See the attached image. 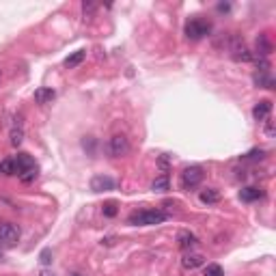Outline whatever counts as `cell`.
I'll list each match as a JSON object with an SVG mask.
<instances>
[{"label":"cell","mask_w":276,"mask_h":276,"mask_svg":"<svg viewBox=\"0 0 276 276\" xmlns=\"http://www.w3.org/2000/svg\"><path fill=\"white\" fill-rule=\"evenodd\" d=\"M13 162H16V173L20 175L22 184H33V181L37 179L39 169H37V164H35V160L28 156V154L20 151V154L13 158Z\"/></svg>","instance_id":"1"},{"label":"cell","mask_w":276,"mask_h":276,"mask_svg":"<svg viewBox=\"0 0 276 276\" xmlns=\"http://www.w3.org/2000/svg\"><path fill=\"white\" fill-rule=\"evenodd\" d=\"M166 216L162 209H141V212H134L132 216L127 218L129 224H134V227H151V224H160L166 220Z\"/></svg>","instance_id":"2"},{"label":"cell","mask_w":276,"mask_h":276,"mask_svg":"<svg viewBox=\"0 0 276 276\" xmlns=\"http://www.w3.org/2000/svg\"><path fill=\"white\" fill-rule=\"evenodd\" d=\"M203 177H205V171L201 166H188V169L181 171V177H179V184L184 190H192V188L201 186Z\"/></svg>","instance_id":"3"},{"label":"cell","mask_w":276,"mask_h":276,"mask_svg":"<svg viewBox=\"0 0 276 276\" xmlns=\"http://www.w3.org/2000/svg\"><path fill=\"white\" fill-rule=\"evenodd\" d=\"M104 149H106L108 158H123V156H127V151H129V143L123 134H114L106 141Z\"/></svg>","instance_id":"4"},{"label":"cell","mask_w":276,"mask_h":276,"mask_svg":"<svg viewBox=\"0 0 276 276\" xmlns=\"http://www.w3.org/2000/svg\"><path fill=\"white\" fill-rule=\"evenodd\" d=\"M20 242V227L13 222H0V246H16Z\"/></svg>","instance_id":"5"},{"label":"cell","mask_w":276,"mask_h":276,"mask_svg":"<svg viewBox=\"0 0 276 276\" xmlns=\"http://www.w3.org/2000/svg\"><path fill=\"white\" fill-rule=\"evenodd\" d=\"M209 31H212L209 22H203V20H190L186 24V37L192 39V41L203 39L205 35H209Z\"/></svg>","instance_id":"6"},{"label":"cell","mask_w":276,"mask_h":276,"mask_svg":"<svg viewBox=\"0 0 276 276\" xmlns=\"http://www.w3.org/2000/svg\"><path fill=\"white\" fill-rule=\"evenodd\" d=\"M229 50H231V56H233V61H237V63H248V61H252V52L244 46L242 39L233 37V43H231Z\"/></svg>","instance_id":"7"},{"label":"cell","mask_w":276,"mask_h":276,"mask_svg":"<svg viewBox=\"0 0 276 276\" xmlns=\"http://www.w3.org/2000/svg\"><path fill=\"white\" fill-rule=\"evenodd\" d=\"M117 188V181L108 175H95L91 179V190L93 192H108V190H114Z\"/></svg>","instance_id":"8"},{"label":"cell","mask_w":276,"mask_h":276,"mask_svg":"<svg viewBox=\"0 0 276 276\" xmlns=\"http://www.w3.org/2000/svg\"><path fill=\"white\" fill-rule=\"evenodd\" d=\"M270 112H272V101L270 99H261L259 104L252 108V117H255V121H267V117H270Z\"/></svg>","instance_id":"9"},{"label":"cell","mask_w":276,"mask_h":276,"mask_svg":"<svg viewBox=\"0 0 276 276\" xmlns=\"http://www.w3.org/2000/svg\"><path fill=\"white\" fill-rule=\"evenodd\" d=\"M205 263V257L199 255V252H186L184 257H181V265L186 267V270H197Z\"/></svg>","instance_id":"10"},{"label":"cell","mask_w":276,"mask_h":276,"mask_svg":"<svg viewBox=\"0 0 276 276\" xmlns=\"http://www.w3.org/2000/svg\"><path fill=\"white\" fill-rule=\"evenodd\" d=\"M197 244H199V237L194 233H190V231H181L177 235V246L181 250H192Z\"/></svg>","instance_id":"11"},{"label":"cell","mask_w":276,"mask_h":276,"mask_svg":"<svg viewBox=\"0 0 276 276\" xmlns=\"http://www.w3.org/2000/svg\"><path fill=\"white\" fill-rule=\"evenodd\" d=\"M9 143H11V147H20V145L24 143V123H22V117L16 119V123H13Z\"/></svg>","instance_id":"12"},{"label":"cell","mask_w":276,"mask_h":276,"mask_svg":"<svg viewBox=\"0 0 276 276\" xmlns=\"http://www.w3.org/2000/svg\"><path fill=\"white\" fill-rule=\"evenodd\" d=\"M252 80H255V84L261 86V89H274V80L270 76V69H259L255 76H252Z\"/></svg>","instance_id":"13"},{"label":"cell","mask_w":276,"mask_h":276,"mask_svg":"<svg viewBox=\"0 0 276 276\" xmlns=\"http://www.w3.org/2000/svg\"><path fill=\"white\" fill-rule=\"evenodd\" d=\"M239 199H242L244 203H255V201H259V199H263V190H259V188H252V186L242 188V190H239Z\"/></svg>","instance_id":"14"},{"label":"cell","mask_w":276,"mask_h":276,"mask_svg":"<svg viewBox=\"0 0 276 276\" xmlns=\"http://www.w3.org/2000/svg\"><path fill=\"white\" fill-rule=\"evenodd\" d=\"M255 48H257V54L261 56V59H265V56L272 52V43H270V39H267V35H259L257 41H255Z\"/></svg>","instance_id":"15"},{"label":"cell","mask_w":276,"mask_h":276,"mask_svg":"<svg viewBox=\"0 0 276 276\" xmlns=\"http://www.w3.org/2000/svg\"><path fill=\"white\" fill-rule=\"evenodd\" d=\"M54 97H56L54 89H46V86H43V89L35 91V101H37V104H50Z\"/></svg>","instance_id":"16"},{"label":"cell","mask_w":276,"mask_h":276,"mask_svg":"<svg viewBox=\"0 0 276 276\" xmlns=\"http://www.w3.org/2000/svg\"><path fill=\"white\" fill-rule=\"evenodd\" d=\"M201 203H205V205H214V203L220 201V192L216 190V188H207V190L201 192Z\"/></svg>","instance_id":"17"},{"label":"cell","mask_w":276,"mask_h":276,"mask_svg":"<svg viewBox=\"0 0 276 276\" xmlns=\"http://www.w3.org/2000/svg\"><path fill=\"white\" fill-rule=\"evenodd\" d=\"M84 59H86V52H84V50H78V52H74L71 56H67V59H65V67L74 69V67H78V65L82 63Z\"/></svg>","instance_id":"18"},{"label":"cell","mask_w":276,"mask_h":276,"mask_svg":"<svg viewBox=\"0 0 276 276\" xmlns=\"http://www.w3.org/2000/svg\"><path fill=\"white\" fill-rule=\"evenodd\" d=\"M151 190H154V192H169V190H171V181H169V177L162 175V177L154 179V184H151Z\"/></svg>","instance_id":"19"},{"label":"cell","mask_w":276,"mask_h":276,"mask_svg":"<svg viewBox=\"0 0 276 276\" xmlns=\"http://www.w3.org/2000/svg\"><path fill=\"white\" fill-rule=\"evenodd\" d=\"M0 173L7 175V177L18 175V173H16V162H13V160H3V162H0Z\"/></svg>","instance_id":"20"},{"label":"cell","mask_w":276,"mask_h":276,"mask_svg":"<svg viewBox=\"0 0 276 276\" xmlns=\"http://www.w3.org/2000/svg\"><path fill=\"white\" fill-rule=\"evenodd\" d=\"M203 276H224V272H222V267L218 263H209L205 267V274H203Z\"/></svg>","instance_id":"21"},{"label":"cell","mask_w":276,"mask_h":276,"mask_svg":"<svg viewBox=\"0 0 276 276\" xmlns=\"http://www.w3.org/2000/svg\"><path fill=\"white\" fill-rule=\"evenodd\" d=\"M117 212H119V209H117V203H106V205H104V216L106 218H114V216H117Z\"/></svg>","instance_id":"22"},{"label":"cell","mask_w":276,"mask_h":276,"mask_svg":"<svg viewBox=\"0 0 276 276\" xmlns=\"http://www.w3.org/2000/svg\"><path fill=\"white\" fill-rule=\"evenodd\" d=\"M265 158V151L263 149H252L248 156H246V160H263Z\"/></svg>","instance_id":"23"},{"label":"cell","mask_w":276,"mask_h":276,"mask_svg":"<svg viewBox=\"0 0 276 276\" xmlns=\"http://www.w3.org/2000/svg\"><path fill=\"white\" fill-rule=\"evenodd\" d=\"M82 11H84V18L91 16V13L95 11V5H93V3H82Z\"/></svg>","instance_id":"24"},{"label":"cell","mask_w":276,"mask_h":276,"mask_svg":"<svg viewBox=\"0 0 276 276\" xmlns=\"http://www.w3.org/2000/svg\"><path fill=\"white\" fill-rule=\"evenodd\" d=\"M50 255H52V252H50L48 248H46V250H43V252H41V263H43V265H48V263H50V261H52V259H50Z\"/></svg>","instance_id":"25"},{"label":"cell","mask_w":276,"mask_h":276,"mask_svg":"<svg viewBox=\"0 0 276 276\" xmlns=\"http://www.w3.org/2000/svg\"><path fill=\"white\" fill-rule=\"evenodd\" d=\"M265 134H267V138H272V136H274V127H272V123L265 127Z\"/></svg>","instance_id":"26"},{"label":"cell","mask_w":276,"mask_h":276,"mask_svg":"<svg viewBox=\"0 0 276 276\" xmlns=\"http://www.w3.org/2000/svg\"><path fill=\"white\" fill-rule=\"evenodd\" d=\"M39 276H54V274H50V272H41Z\"/></svg>","instance_id":"27"}]
</instances>
